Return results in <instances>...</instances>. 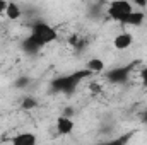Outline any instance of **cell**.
Returning <instances> with one entry per match:
<instances>
[{
    "mask_svg": "<svg viewBox=\"0 0 147 145\" xmlns=\"http://www.w3.org/2000/svg\"><path fill=\"white\" fill-rule=\"evenodd\" d=\"M5 17H7L9 21H19V19L22 17V9H21L16 2L9 0V2H7V9H5Z\"/></svg>",
    "mask_w": 147,
    "mask_h": 145,
    "instance_id": "9",
    "label": "cell"
},
{
    "mask_svg": "<svg viewBox=\"0 0 147 145\" xmlns=\"http://www.w3.org/2000/svg\"><path fill=\"white\" fill-rule=\"evenodd\" d=\"M7 2L9 0H0V15L5 14V9H7Z\"/></svg>",
    "mask_w": 147,
    "mask_h": 145,
    "instance_id": "15",
    "label": "cell"
},
{
    "mask_svg": "<svg viewBox=\"0 0 147 145\" xmlns=\"http://www.w3.org/2000/svg\"><path fill=\"white\" fill-rule=\"evenodd\" d=\"M91 72L86 68V70H80L77 73H72V75H65V77H58L53 80V89L55 91H60V92H72L74 89L77 87V82L82 80L84 77H89Z\"/></svg>",
    "mask_w": 147,
    "mask_h": 145,
    "instance_id": "2",
    "label": "cell"
},
{
    "mask_svg": "<svg viewBox=\"0 0 147 145\" xmlns=\"http://www.w3.org/2000/svg\"><path fill=\"white\" fill-rule=\"evenodd\" d=\"M134 10V3L130 0H111L106 7V12H108V17L113 21H121L125 15H128L130 12Z\"/></svg>",
    "mask_w": 147,
    "mask_h": 145,
    "instance_id": "3",
    "label": "cell"
},
{
    "mask_svg": "<svg viewBox=\"0 0 147 145\" xmlns=\"http://www.w3.org/2000/svg\"><path fill=\"white\" fill-rule=\"evenodd\" d=\"M39 48H41V44H39L33 36H28L22 41V50H24L26 53H38Z\"/></svg>",
    "mask_w": 147,
    "mask_h": 145,
    "instance_id": "11",
    "label": "cell"
},
{
    "mask_svg": "<svg viewBox=\"0 0 147 145\" xmlns=\"http://www.w3.org/2000/svg\"><path fill=\"white\" fill-rule=\"evenodd\" d=\"M38 106V101L34 97H24L22 99V109H34Z\"/></svg>",
    "mask_w": 147,
    "mask_h": 145,
    "instance_id": "12",
    "label": "cell"
},
{
    "mask_svg": "<svg viewBox=\"0 0 147 145\" xmlns=\"http://www.w3.org/2000/svg\"><path fill=\"white\" fill-rule=\"evenodd\" d=\"M132 44H134V34H132L130 31H121V33H118V34L115 36V39H113V46H115V50H118V51L128 50Z\"/></svg>",
    "mask_w": 147,
    "mask_h": 145,
    "instance_id": "6",
    "label": "cell"
},
{
    "mask_svg": "<svg viewBox=\"0 0 147 145\" xmlns=\"http://www.w3.org/2000/svg\"><path fill=\"white\" fill-rule=\"evenodd\" d=\"M55 126H57V132H58L60 135H70L74 132V128H75V123H74V119L70 116L62 114L60 118H57Z\"/></svg>",
    "mask_w": 147,
    "mask_h": 145,
    "instance_id": "7",
    "label": "cell"
},
{
    "mask_svg": "<svg viewBox=\"0 0 147 145\" xmlns=\"http://www.w3.org/2000/svg\"><path fill=\"white\" fill-rule=\"evenodd\" d=\"M134 68V63L132 65H127V67H116L110 72H106V79L110 82H115V84H123L127 79H128V73Z\"/></svg>",
    "mask_w": 147,
    "mask_h": 145,
    "instance_id": "4",
    "label": "cell"
},
{
    "mask_svg": "<svg viewBox=\"0 0 147 145\" xmlns=\"http://www.w3.org/2000/svg\"><path fill=\"white\" fill-rule=\"evenodd\" d=\"M144 21H146V12H144V9H142V10H135V9H134L128 15H125V17L120 21V24L125 26V28H137V26H140Z\"/></svg>",
    "mask_w": 147,
    "mask_h": 145,
    "instance_id": "5",
    "label": "cell"
},
{
    "mask_svg": "<svg viewBox=\"0 0 147 145\" xmlns=\"http://www.w3.org/2000/svg\"><path fill=\"white\" fill-rule=\"evenodd\" d=\"M31 36L34 38L41 46H45V44H50V43L57 41L58 33H57V29H55L53 26H50L48 22H45V21H36V22H33Z\"/></svg>",
    "mask_w": 147,
    "mask_h": 145,
    "instance_id": "1",
    "label": "cell"
},
{
    "mask_svg": "<svg viewBox=\"0 0 147 145\" xmlns=\"http://www.w3.org/2000/svg\"><path fill=\"white\" fill-rule=\"evenodd\" d=\"M134 5H137V7H140V9H146L147 7V0H130Z\"/></svg>",
    "mask_w": 147,
    "mask_h": 145,
    "instance_id": "14",
    "label": "cell"
},
{
    "mask_svg": "<svg viewBox=\"0 0 147 145\" xmlns=\"http://www.w3.org/2000/svg\"><path fill=\"white\" fill-rule=\"evenodd\" d=\"M86 68H87L91 73L105 72L106 63H105V60H101V58H89V60H87V63H86Z\"/></svg>",
    "mask_w": 147,
    "mask_h": 145,
    "instance_id": "10",
    "label": "cell"
},
{
    "mask_svg": "<svg viewBox=\"0 0 147 145\" xmlns=\"http://www.w3.org/2000/svg\"><path fill=\"white\" fill-rule=\"evenodd\" d=\"M142 119H144V123H147V111L142 114Z\"/></svg>",
    "mask_w": 147,
    "mask_h": 145,
    "instance_id": "16",
    "label": "cell"
},
{
    "mask_svg": "<svg viewBox=\"0 0 147 145\" xmlns=\"http://www.w3.org/2000/svg\"><path fill=\"white\" fill-rule=\"evenodd\" d=\"M140 80H142V85L147 87V67H144V68L140 70Z\"/></svg>",
    "mask_w": 147,
    "mask_h": 145,
    "instance_id": "13",
    "label": "cell"
},
{
    "mask_svg": "<svg viewBox=\"0 0 147 145\" xmlns=\"http://www.w3.org/2000/svg\"><path fill=\"white\" fill-rule=\"evenodd\" d=\"M10 142L16 145H34L38 142V137L31 132H24V133H19L14 138H10Z\"/></svg>",
    "mask_w": 147,
    "mask_h": 145,
    "instance_id": "8",
    "label": "cell"
}]
</instances>
